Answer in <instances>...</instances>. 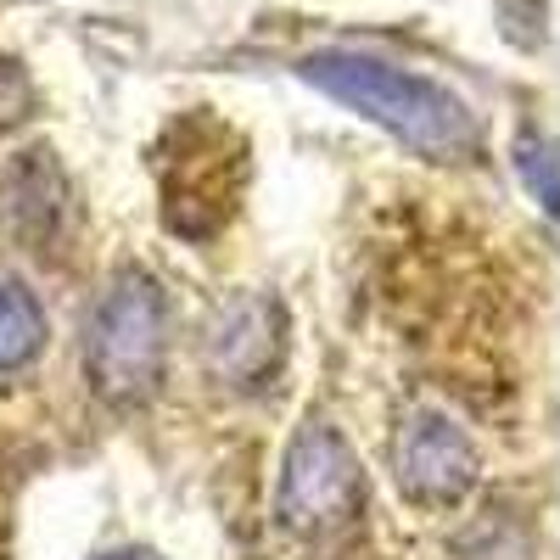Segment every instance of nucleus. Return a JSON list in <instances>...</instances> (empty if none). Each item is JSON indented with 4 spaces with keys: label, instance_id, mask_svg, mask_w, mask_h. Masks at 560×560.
<instances>
[{
    "label": "nucleus",
    "instance_id": "7",
    "mask_svg": "<svg viewBox=\"0 0 560 560\" xmlns=\"http://www.w3.org/2000/svg\"><path fill=\"white\" fill-rule=\"evenodd\" d=\"M102 560H140V555H102Z\"/></svg>",
    "mask_w": 560,
    "mask_h": 560
},
{
    "label": "nucleus",
    "instance_id": "6",
    "mask_svg": "<svg viewBox=\"0 0 560 560\" xmlns=\"http://www.w3.org/2000/svg\"><path fill=\"white\" fill-rule=\"evenodd\" d=\"M45 342V314L18 275L0 269V370H18Z\"/></svg>",
    "mask_w": 560,
    "mask_h": 560
},
{
    "label": "nucleus",
    "instance_id": "3",
    "mask_svg": "<svg viewBox=\"0 0 560 560\" xmlns=\"http://www.w3.org/2000/svg\"><path fill=\"white\" fill-rule=\"evenodd\" d=\"M359 465L348 454V443L337 438V427L325 420H308L298 432L292 454H287V482H280V516L303 533H325L342 527L359 510Z\"/></svg>",
    "mask_w": 560,
    "mask_h": 560
},
{
    "label": "nucleus",
    "instance_id": "1",
    "mask_svg": "<svg viewBox=\"0 0 560 560\" xmlns=\"http://www.w3.org/2000/svg\"><path fill=\"white\" fill-rule=\"evenodd\" d=\"M303 79L319 84L325 96H337L342 107L376 118L398 140H409L427 158H465L477 147V124L465 113L459 96H448L443 84L387 68L376 57H348V51H325L303 62Z\"/></svg>",
    "mask_w": 560,
    "mask_h": 560
},
{
    "label": "nucleus",
    "instance_id": "2",
    "mask_svg": "<svg viewBox=\"0 0 560 560\" xmlns=\"http://www.w3.org/2000/svg\"><path fill=\"white\" fill-rule=\"evenodd\" d=\"M168 348V308L152 275H124L107 292V303L90 319V382L107 398H140L152 393Z\"/></svg>",
    "mask_w": 560,
    "mask_h": 560
},
{
    "label": "nucleus",
    "instance_id": "5",
    "mask_svg": "<svg viewBox=\"0 0 560 560\" xmlns=\"http://www.w3.org/2000/svg\"><path fill=\"white\" fill-rule=\"evenodd\" d=\"M208 359H213V376L247 387L258 370L275 359V314L264 298H242L219 325H213V342H208Z\"/></svg>",
    "mask_w": 560,
    "mask_h": 560
},
{
    "label": "nucleus",
    "instance_id": "4",
    "mask_svg": "<svg viewBox=\"0 0 560 560\" xmlns=\"http://www.w3.org/2000/svg\"><path fill=\"white\" fill-rule=\"evenodd\" d=\"M398 482L415 499H459L477 482V454L443 415H420L398 443Z\"/></svg>",
    "mask_w": 560,
    "mask_h": 560
}]
</instances>
